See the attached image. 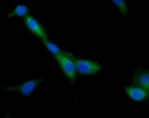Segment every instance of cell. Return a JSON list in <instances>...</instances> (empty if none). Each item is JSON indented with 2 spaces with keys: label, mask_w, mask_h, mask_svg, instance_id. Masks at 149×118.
Masks as SVG:
<instances>
[{
  "label": "cell",
  "mask_w": 149,
  "mask_h": 118,
  "mask_svg": "<svg viewBox=\"0 0 149 118\" xmlns=\"http://www.w3.org/2000/svg\"><path fill=\"white\" fill-rule=\"evenodd\" d=\"M77 71L84 75H94L101 71V64L87 59H80L73 57Z\"/></svg>",
  "instance_id": "2"
},
{
  "label": "cell",
  "mask_w": 149,
  "mask_h": 118,
  "mask_svg": "<svg viewBox=\"0 0 149 118\" xmlns=\"http://www.w3.org/2000/svg\"><path fill=\"white\" fill-rule=\"evenodd\" d=\"M29 14V9L26 5L24 4H17L8 15V18H13V17H22L24 18L26 15Z\"/></svg>",
  "instance_id": "7"
},
{
  "label": "cell",
  "mask_w": 149,
  "mask_h": 118,
  "mask_svg": "<svg viewBox=\"0 0 149 118\" xmlns=\"http://www.w3.org/2000/svg\"><path fill=\"white\" fill-rule=\"evenodd\" d=\"M55 60H57L62 73L65 74V76L72 83L75 82L77 79V68L76 65L73 60V55L69 53L65 52L62 55H55L53 56Z\"/></svg>",
  "instance_id": "1"
},
{
  "label": "cell",
  "mask_w": 149,
  "mask_h": 118,
  "mask_svg": "<svg viewBox=\"0 0 149 118\" xmlns=\"http://www.w3.org/2000/svg\"><path fill=\"white\" fill-rule=\"evenodd\" d=\"M43 42V44H44V46H45V48L53 55V56H55V55H62V54H64L65 52V51H63L58 45H56L55 43H53V42H52L51 40H49V39H45V40H44V41H42Z\"/></svg>",
  "instance_id": "8"
},
{
  "label": "cell",
  "mask_w": 149,
  "mask_h": 118,
  "mask_svg": "<svg viewBox=\"0 0 149 118\" xmlns=\"http://www.w3.org/2000/svg\"><path fill=\"white\" fill-rule=\"evenodd\" d=\"M113 3L116 5L118 10L120 11V13L127 17V4L125 0H112Z\"/></svg>",
  "instance_id": "9"
},
{
  "label": "cell",
  "mask_w": 149,
  "mask_h": 118,
  "mask_svg": "<svg viewBox=\"0 0 149 118\" xmlns=\"http://www.w3.org/2000/svg\"><path fill=\"white\" fill-rule=\"evenodd\" d=\"M24 25L26 28L29 30L31 33H32L34 36L38 37V39H40L42 41L48 39V35L45 27L32 15L31 14L26 15L24 18Z\"/></svg>",
  "instance_id": "3"
},
{
  "label": "cell",
  "mask_w": 149,
  "mask_h": 118,
  "mask_svg": "<svg viewBox=\"0 0 149 118\" xmlns=\"http://www.w3.org/2000/svg\"><path fill=\"white\" fill-rule=\"evenodd\" d=\"M133 81L135 85L143 88L149 96V68H141L134 72Z\"/></svg>",
  "instance_id": "6"
},
{
  "label": "cell",
  "mask_w": 149,
  "mask_h": 118,
  "mask_svg": "<svg viewBox=\"0 0 149 118\" xmlns=\"http://www.w3.org/2000/svg\"><path fill=\"white\" fill-rule=\"evenodd\" d=\"M42 81H43V79H32V80L26 81L14 87H8L6 89L8 91L16 92L20 95L27 96H30Z\"/></svg>",
  "instance_id": "4"
},
{
  "label": "cell",
  "mask_w": 149,
  "mask_h": 118,
  "mask_svg": "<svg viewBox=\"0 0 149 118\" xmlns=\"http://www.w3.org/2000/svg\"><path fill=\"white\" fill-rule=\"evenodd\" d=\"M125 93L127 97L134 102H144L149 100L148 93L138 85H130L125 88Z\"/></svg>",
  "instance_id": "5"
}]
</instances>
